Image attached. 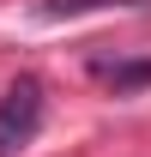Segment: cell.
Masks as SVG:
<instances>
[{"instance_id":"7a4b0ae2","label":"cell","mask_w":151,"mask_h":157,"mask_svg":"<svg viewBox=\"0 0 151 157\" xmlns=\"http://www.w3.org/2000/svg\"><path fill=\"white\" fill-rule=\"evenodd\" d=\"M97 6H145V0H42V18H73V12H97Z\"/></svg>"},{"instance_id":"3957f363","label":"cell","mask_w":151,"mask_h":157,"mask_svg":"<svg viewBox=\"0 0 151 157\" xmlns=\"http://www.w3.org/2000/svg\"><path fill=\"white\" fill-rule=\"evenodd\" d=\"M115 91H133V85H151V60H127V67H97Z\"/></svg>"},{"instance_id":"6da1fadb","label":"cell","mask_w":151,"mask_h":157,"mask_svg":"<svg viewBox=\"0 0 151 157\" xmlns=\"http://www.w3.org/2000/svg\"><path fill=\"white\" fill-rule=\"evenodd\" d=\"M42 127V85L30 73L12 78V91L0 97V157H12L18 145H30Z\"/></svg>"}]
</instances>
